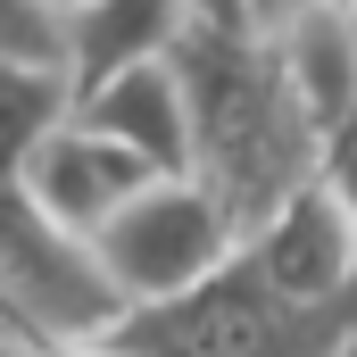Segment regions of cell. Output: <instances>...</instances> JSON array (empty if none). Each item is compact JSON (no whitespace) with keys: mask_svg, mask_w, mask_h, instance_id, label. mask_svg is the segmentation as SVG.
I'll use <instances>...</instances> for the list:
<instances>
[{"mask_svg":"<svg viewBox=\"0 0 357 357\" xmlns=\"http://www.w3.org/2000/svg\"><path fill=\"white\" fill-rule=\"evenodd\" d=\"M183 84V125H191V183L225 208L233 241L258 233L299 183L324 175V125L299 108L274 42L241 25L191 17L167 50Z\"/></svg>","mask_w":357,"mask_h":357,"instance_id":"cell-1","label":"cell"},{"mask_svg":"<svg viewBox=\"0 0 357 357\" xmlns=\"http://www.w3.org/2000/svg\"><path fill=\"white\" fill-rule=\"evenodd\" d=\"M116 324L150 357H341L357 341V291L349 299H291L233 241L199 282H183L150 307H125Z\"/></svg>","mask_w":357,"mask_h":357,"instance_id":"cell-2","label":"cell"},{"mask_svg":"<svg viewBox=\"0 0 357 357\" xmlns=\"http://www.w3.org/2000/svg\"><path fill=\"white\" fill-rule=\"evenodd\" d=\"M125 316L116 282L91 258V233L59 225L50 208L25 199V183L0 175V324L33 349L91 341Z\"/></svg>","mask_w":357,"mask_h":357,"instance_id":"cell-3","label":"cell"},{"mask_svg":"<svg viewBox=\"0 0 357 357\" xmlns=\"http://www.w3.org/2000/svg\"><path fill=\"white\" fill-rule=\"evenodd\" d=\"M225 250H233V225L191 175H150L142 191H125L91 225V258L116 282L125 307H150V299L183 291V282H199Z\"/></svg>","mask_w":357,"mask_h":357,"instance_id":"cell-4","label":"cell"},{"mask_svg":"<svg viewBox=\"0 0 357 357\" xmlns=\"http://www.w3.org/2000/svg\"><path fill=\"white\" fill-rule=\"evenodd\" d=\"M241 250L291 299H349L357 291V216L341 208V191L324 175L299 183L258 233H241Z\"/></svg>","mask_w":357,"mask_h":357,"instance_id":"cell-5","label":"cell"},{"mask_svg":"<svg viewBox=\"0 0 357 357\" xmlns=\"http://www.w3.org/2000/svg\"><path fill=\"white\" fill-rule=\"evenodd\" d=\"M17 183H25V199H33V208H50L59 225L91 233L125 191H142V183H150V167H142L116 133H100V125H84V116H67L59 133H42V142H33V158L17 167Z\"/></svg>","mask_w":357,"mask_h":357,"instance_id":"cell-6","label":"cell"},{"mask_svg":"<svg viewBox=\"0 0 357 357\" xmlns=\"http://www.w3.org/2000/svg\"><path fill=\"white\" fill-rule=\"evenodd\" d=\"M75 116L116 133L150 175H191V125H183V84L167 59H142V67H116L108 84H91L75 100Z\"/></svg>","mask_w":357,"mask_h":357,"instance_id":"cell-7","label":"cell"},{"mask_svg":"<svg viewBox=\"0 0 357 357\" xmlns=\"http://www.w3.org/2000/svg\"><path fill=\"white\" fill-rule=\"evenodd\" d=\"M191 25L183 0H84L67 8V75H75V100L91 84H108L116 67H142V59H167L175 33Z\"/></svg>","mask_w":357,"mask_h":357,"instance_id":"cell-8","label":"cell"},{"mask_svg":"<svg viewBox=\"0 0 357 357\" xmlns=\"http://www.w3.org/2000/svg\"><path fill=\"white\" fill-rule=\"evenodd\" d=\"M274 59H282L299 108H307L324 133L357 116V25H349L341 0H307V8L274 33Z\"/></svg>","mask_w":357,"mask_h":357,"instance_id":"cell-9","label":"cell"},{"mask_svg":"<svg viewBox=\"0 0 357 357\" xmlns=\"http://www.w3.org/2000/svg\"><path fill=\"white\" fill-rule=\"evenodd\" d=\"M67 116H75L67 59H0V175H17L33 158V142L59 133Z\"/></svg>","mask_w":357,"mask_h":357,"instance_id":"cell-10","label":"cell"},{"mask_svg":"<svg viewBox=\"0 0 357 357\" xmlns=\"http://www.w3.org/2000/svg\"><path fill=\"white\" fill-rule=\"evenodd\" d=\"M59 50H67L59 8H42V0H0V59H59Z\"/></svg>","mask_w":357,"mask_h":357,"instance_id":"cell-11","label":"cell"},{"mask_svg":"<svg viewBox=\"0 0 357 357\" xmlns=\"http://www.w3.org/2000/svg\"><path fill=\"white\" fill-rule=\"evenodd\" d=\"M324 183L341 191V208L357 216V116H349V125H333V133H324Z\"/></svg>","mask_w":357,"mask_h":357,"instance_id":"cell-12","label":"cell"},{"mask_svg":"<svg viewBox=\"0 0 357 357\" xmlns=\"http://www.w3.org/2000/svg\"><path fill=\"white\" fill-rule=\"evenodd\" d=\"M59 357H150V349H142L125 324H108V333H91V341H67Z\"/></svg>","mask_w":357,"mask_h":357,"instance_id":"cell-13","label":"cell"},{"mask_svg":"<svg viewBox=\"0 0 357 357\" xmlns=\"http://www.w3.org/2000/svg\"><path fill=\"white\" fill-rule=\"evenodd\" d=\"M191 17H208V25H241V0H183Z\"/></svg>","mask_w":357,"mask_h":357,"instance_id":"cell-14","label":"cell"},{"mask_svg":"<svg viewBox=\"0 0 357 357\" xmlns=\"http://www.w3.org/2000/svg\"><path fill=\"white\" fill-rule=\"evenodd\" d=\"M8 357H59V349H33V341H17V349H8Z\"/></svg>","mask_w":357,"mask_h":357,"instance_id":"cell-15","label":"cell"},{"mask_svg":"<svg viewBox=\"0 0 357 357\" xmlns=\"http://www.w3.org/2000/svg\"><path fill=\"white\" fill-rule=\"evenodd\" d=\"M42 8H59V25H67V8H84V0H42Z\"/></svg>","mask_w":357,"mask_h":357,"instance_id":"cell-16","label":"cell"},{"mask_svg":"<svg viewBox=\"0 0 357 357\" xmlns=\"http://www.w3.org/2000/svg\"><path fill=\"white\" fill-rule=\"evenodd\" d=\"M8 349H17V333H8V324H0V357H8Z\"/></svg>","mask_w":357,"mask_h":357,"instance_id":"cell-17","label":"cell"},{"mask_svg":"<svg viewBox=\"0 0 357 357\" xmlns=\"http://www.w3.org/2000/svg\"><path fill=\"white\" fill-rule=\"evenodd\" d=\"M341 8H349V25H357V0H341Z\"/></svg>","mask_w":357,"mask_h":357,"instance_id":"cell-18","label":"cell"},{"mask_svg":"<svg viewBox=\"0 0 357 357\" xmlns=\"http://www.w3.org/2000/svg\"><path fill=\"white\" fill-rule=\"evenodd\" d=\"M341 357H357V341H349V349H341Z\"/></svg>","mask_w":357,"mask_h":357,"instance_id":"cell-19","label":"cell"}]
</instances>
